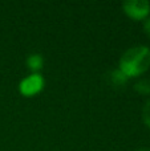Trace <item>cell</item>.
Instances as JSON below:
<instances>
[{
  "label": "cell",
  "mask_w": 150,
  "mask_h": 151,
  "mask_svg": "<svg viewBox=\"0 0 150 151\" xmlns=\"http://www.w3.org/2000/svg\"><path fill=\"white\" fill-rule=\"evenodd\" d=\"M108 80L112 86H114V88H121V86H124L125 83L128 82L129 78L122 73L120 69H113V70H110L108 73Z\"/></svg>",
  "instance_id": "4"
},
{
  "label": "cell",
  "mask_w": 150,
  "mask_h": 151,
  "mask_svg": "<svg viewBox=\"0 0 150 151\" xmlns=\"http://www.w3.org/2000/svg\"><path fill=\"white\" fill-rule=\"evenodd\" d=\"M44 77L40 73H32L28 77L20 81L19 83V91L24 97H32L39 94L44 88Z\"/></svg>",
  "instance_id": "3"
},
{
  "label": "cell",
  "mask_w": 150,
  "mask_h": 151,
  "mask_svg": "<svg viewBox=\"0 0 150 151\" xmlns=\"http://www.w3.org/2000/svg\"><path fill=\"white\" fill-rule=\"evenodd\" d=\"M144 31H145L146 36L150 39V17H148L145 20V23H144Z\"/></svg>",
  "instance_id": "8"
},
{
  "label": "cell",
  "mask_w": 150,
  "mask_h": 151,
  "mask_svg": "<svg viewBox=\"0 0 150 151\" xmlns=\"http://www.w3.org/2000/svg\"><path fill=\"white\" fill-rule=\"evenodd\" d=\"M134 89L137 93L140 94H150V80H140L138 82H136Z\"/></svg>",
  "instance_id": "6"
},
{
  "label": "cell",
  "mask_w": 150,
  "mask_h": 151,
  "mask_svg": "<svg viewBox=\"0 0 150 151\" xmlns=\"http://www.w3.org/2000/svg\"><path fill=\"white\" fill-rule=\"evenodd\" d=\"M122 9L133 20H146L150 13V3L146 0H126L122 4Z\"/></svg>",
  "instance_id": "2"
},
{
  "label": "cell",
  "mask_w": 150,
  "mask_h": 151,
  "mask_svg": "<svg viewBox=\"0 0 150 151\" xmlns=\"http://www.w3.org/2000/svg\"><path fill=\"white\" fill-rule=\"evenodd\" d=\"M136 151H150V147H141V149H138Z\"/></svg>",
  "instance_id": "9"
},
{
  "label": "cell",
  "mask_w": 150,
  "mask_h": 151,
  "mask_svg": "<svg viewBox=\"0 0 150 151\" xmlns=\"http://www.w3.org/2000/svg\"><path fill=\"white\" fill-rule=\"evenodd\" d=\"M142 121L146 126L150 129V99L146 101V104L144 105L142 109Z\"/></svg>",
  "instance_id": "7"
},
{
  "label": "cell",
  "mask_w": 150,
  "mask_h": 151,
  "mask_svg": "<svg viewBox=\"0 0 150 151\" xmlns=\"http://www.w3.org/2000/svg\"><path fill=\"white\" fill-rule=\"evenodd\" d=\"M27 66L32 73H40L44 66V60L41 55H31L27 58Z\"/></svg>",
  "instance_id": "5"
},
{
  "label": "cell",
  "mask_w": 150,
  "mask_h": 151,
  "mask_svg": "<svg viewBox=\"0 0 150 151\" xmlns=\"http://www.w3.org/2000/svg\"><path fill=\"white\" fill-rule=\"evenodd\" d=\"M150 68V49L148 47H133L125 50L120 58L118 69L128 78L138 77Z\"/></svg>",
  "instance_id": "1"
}]
</instances>
